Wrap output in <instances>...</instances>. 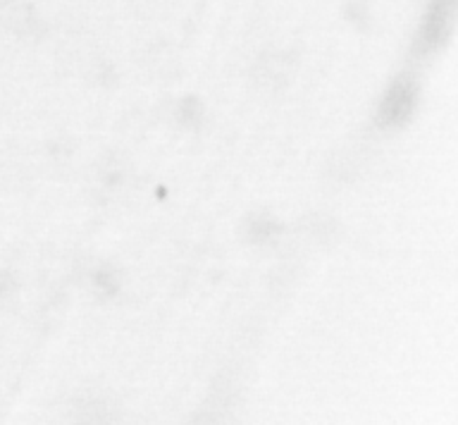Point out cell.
<instances>
[{
	"instance_id": "obj_2",
	"label": "cell",
	"mask_w": 458,
	"mask_h": 425,
	"mask_svg": "<svg viewBox=\"0 0 458 425\" xmlns=\"http://www.w3.org/2000/svg\"><path fill=\"white\" fill-rule=\"evenodd\" d=\"M454 3H456V0H437L435 8L429 10L428 22H425V30H422V41H425V46L439 44V38L444 37V31L449 30Z\"/></svg>"
},
{
	"instance_id": "obj_1",
	"label": "cell",
	"mask_w": 458,
	"mask_h": 425,
	"mask_svg": "<svg viewBox=\"0 0 458 425\" xmlns=\"http://www.w3.org/2000/svg\"><path fill=\"white\" fill-rule=\"evenodd\" d=\"M415 103V89L408 81H396L389 94L385 96V101L379 106V120L386 124H399L408 117V113L413 110Z\"/></svg>"
}]
</instances>
